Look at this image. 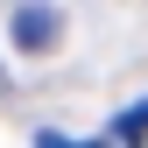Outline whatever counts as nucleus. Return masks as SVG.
Here are the masks:
<instances>
[{"label": "nucleus", "instance_id": "nucleus-1", "mask_svg": "<svg viewBox=\"0 0 148 148\" xmlns=\"http://www.w3.org/2000/svg\"><path fill=\"white\" fill-rule=\"evenodd\" d=\"M57 7H21V14H14V42H21V49H49V42H57Z\"/></svg>", "mask_w": 148, "mask_h": 148}, {"label": "nucleus", "instance_id": "nucleus-2", "mask_svg": "<svg viewBox=\"0 0 148 148\" xmlns=\"http://www.w3.org/2000/svg\"><path fill=\"white\" fill-rule=\"evenodd\" d=\"M134 134H148V106H134V113L113 120V141H134Z\"/></svg>", "mask_w": 148, "mask_h": 148}]
</instances>
